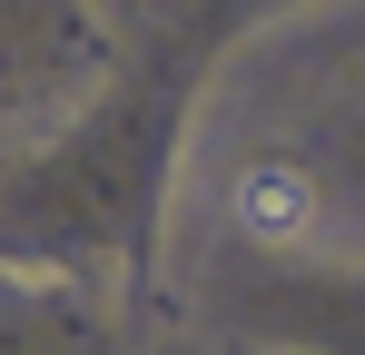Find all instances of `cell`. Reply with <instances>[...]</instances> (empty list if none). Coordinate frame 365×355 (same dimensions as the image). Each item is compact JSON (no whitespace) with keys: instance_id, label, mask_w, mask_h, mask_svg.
<instances>
[{"instance_id":"1","label":"cell","mask_w":365,"mask_h":355,"mask_svg":"<svg viewBox=\"0 0 365 355\" xmlns=\"http://www.w3.org/2000/svg\"><path fill=\"white\" fill-rule=\"evenodd\" d=\"M227 217H237L257 247H297V237L316 227V178H306L297 158H247V168L227 178Z\"/></svg>"}]
</instances>
